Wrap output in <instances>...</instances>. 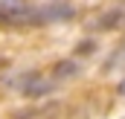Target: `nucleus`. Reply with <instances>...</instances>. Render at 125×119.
<instances>
[{"mask_svg": "<svg viewBox=\"0 0 125 119\" xmlns=\"http://www.w3.org/2000/svg\"><path fill=\"white\" fill-rule=\"evenodd\" d=\"M79 73V64L76 61H61V64H55L52 70H50V79L58 84V81H67V79H73Z\"/></svg>", "mask_w": 125, "mask_h": 119, "instance_id": "obj_1", "label": "nucleus"}, {"mask_svg": "<svg viewBox=\"0 0 125 119\" xmlns=\"http://www.w3.org/2000/svg\"><path fill=\"white\" fill-rule=\"evenodd\" d=\"M116 18H125V15H122V12H108V15H102V18L96 20L93 26H96V29H111V26H116V23H119Z\"/></svg>", "mask_w": 125, "mask_h": 119, "instance_id": "obj_2", "label": "nucleus"}]
</instances>
